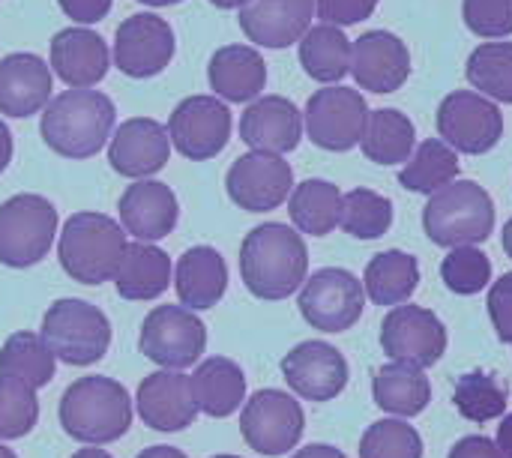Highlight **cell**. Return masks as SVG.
Instances as JSON below:
<instances>
[{
  "label": "cell",
  "instance_id": "cell-8",
  "mask_svg": "<svg viewBox=\"0 0 512 458\" xmlns=\"http://www.w3.org/2000/svg\"><path fill=\"white\" fill-rule=\"evenodd\" d=\"M297 306L312 330L345 333L363 318L366 291L354 273L342 267H324L303 282Z\"/></svg>",
  "mask_w": 512,
  "mask_h": 458
},
{
  "label": "cell",
  "instance_id": "cell-49",
  "mask_svg": "<svg viewBox=\"0 0 512 458\" xmlns=\"http://www.w3.org/2000/svg\"><path fill=\"white\" fill-rule=\"evenodd\" d=\"M9 162H12V132H9V126L0 120V174L6 171Z\"/></svg>",
  "mask_w": 512,
  "mask_h": 458
},
{
  "label": "cell",
  "instance_id": "cell-16",
  "mask_svg": "<svg viewBox=\"0 0 512 458\" xmlns=\"http://www.w3.org/2000/svg\"><path fill=\"white\" fill-rule=\"evenodd\" d=\"M174 30L153 12L120 21L114 33V63L129 78H153L174 60Z\"/></svg>",
  "mask_w": 512,
  "mask_h": 458
},
{
  "label": "cell",
  "instance_id": "cell-14",
  "mask_svg": "<svg viewBox=\"0 0 512 458\" xmlns=\"http://www.w3.org/2000/svg\"><path fill=\"white\" fill-rule=\"evenodd\" d=\"M228 198L246 213H270L294 192V171L282 156L246 153L234 159L225 177Z\"/></svg>",
  "mask_w": 512,
  "mask_h": 458
},
{
  "label": "cell",
  "instance_id": "cell-54",
  "mask_svg": "<svg viewBox=\"0 0 512 458\" xmlns=\"http://www.w3.org/2000/svg\"><path fill=\"white\" fill-rule=\"evenodd\" d=\"M72 458H111L105 450H99V447H87V450H78Z\"/></svg>",
  "mask_w": 512,
  "mask_h": 458
},
{
  "label": "cell",
  "instance_id": "cell-25",
  "mask_svg": "<svg viewBox=\"0 0 512 458\" xmlns=\"http://www.w3.org/2000/svg\"><path fill=\"white\" fill-rule=\"evenodd\" d=\"M135 408H138V417L144 420V426H150L156 432H183L198 417L189 375L171 372V369L153 372L141 381Z\"/></svg>",
  "mask_w": 512,
  "mask_h": 458
},
{
  "label": "cell",
  "instance_id": "cell-29",
  "mask_svg": "<svg viewBox=\"0 0 512 458\" xmlns=\"http://www.w3.org/2000/svg\"><path fill=\"white\" fill-rule=\"evenodd\" d=\"M171 285V261L153 243H129L117 273L114 288L123 300H156Z\"/></svg>",
  "mask_w": 512,
  "mask_h": 458
},
{
  "label": "cell",
  "instance_id": "cell-51",
  "mask_svg": "<svg viewBox=\"0 0 512 458\" xmlns=\"http://www.w3.org/2000/svg\"><path fill=\"white\" fill-rule=\"evenodd\" d=\"M138 458H189L183 450H177V447H150V450H144Z\"/></svg>",
  "mask_w": 512,
  "mask_h": 458
},
{
  "label": "cell",
  "instance_id": "cell-10",
  "mask_svg": "<svg viewBox=\"0 0 512 458\" xmlns=\"http://www.w3.org/2000/svg\"><path fill=\"white\" fill-rule=\"evenodd\" d=\"M369 105L360 90L333 84L309 96L303 111V129L315 147L330 153H345L360 144L366 129Z\"/></svg>",
  "mask_w": 512,
  "mask_h": 458
},
{
  "label": "cell",
  "instance_id": "cell-18",
  "mask_svg": "<svg viewBox=\"0 0 512 458\" xmlns=\"http://www.w3.org/2000/svg\"><path fill=\"white\" fill-rule=\"evenodd\" d=\"M351 75L360 90L396 93L411 75V51L390 30H366L351 42Z\"/></svg>",
  "mask_w": 512,
  "mask_h": 458
},
{
  "label": "cell",
  "instance_id": "cell-12",
  "mask_svg": "<svg viewBox=\"0 0 512 458\" xmlns=\"http://www.w3.org/2000/svg\"><path fill=\"white\" fill-rule=\"evenodd\" d=\"M138 348L150 363L180 372L201 360L207 348V327L183 306H156L141 324Z\"/></svg>",
  "mask_w": 512,
  "mask_h": 458
},
{
  "label": "cell",
  "instance_id": "cell-1",
  "mask_svg": "<svg viewBox=\"0 0 512 458\" xmlns=\"http://www.w3.org/2000/svg\"><path fill=\"white\" fill-rule=\"evenodd\" d=\"M309 273V249L297 228L282 222H264L243 237L240 276L258 300H288L297 294Z\"/></svg>",
  "mask_w": 512,
  "mask_h": 458
},
{
  "label": "cell",
  "instance_id": "cell-44",
  "mask_svg": "<svg viewBox=\"0 0 512 458\" xmlns=\"http://www.w3.org/2000/svg\"><path fill=\"white\" fill-rule=\"evenodd\" d=\"M378 3L381 0H315V15L321 18V24L351 27L372 18Z\"/></svg>",
  "mask_w": 512,
  "mask_h": 458
},
{
  "label": "cell",
  "instance_id": "cell-46",
  "mask_svg": "<svg viewBox=\"0 0 512 458\" xmlns=\"http://www.w3.org/2000/svg\"><path fill=\"white\" fill-rule=\"evenodd\" d=\"M63 15L78 21V24H96L111 12L114 0H57Z\"/></svg>",
  "mask_w": 512,
  "mask_h": 458
},
{
  "label": "cell",
  "instance_id": "cell-50",
  "mask_svg": "<svg viewBox=\"0 0 512 458\" xmlns=\"http://www.w3.org/2000/svg\"><path fill=\"white\" fill-rule=\"evenodd\" d=\"M495 444H498V450H501L504 456L512 458V414H507L504 423L498 426V441H495Z\"/></svg>",
  "mask_w": 512,
  "mask_h": 458
},
{
  "label": "cell",
  "instance_id": "cell-56",
  "mask_svg": "<svg viewBox=\"0 0 512 458\" xmlns=\"http://www.w3.org/2000/svg\"><path fill=\"white\" fill-rule=\"evenodd\" d=\"M0 458H18V456H15V453H12V450H6V447H3V444H0Z\"/></svg>",
  "mask_w": 512,
  "mask_h": 458
},
{
  "label": "cell",
  "instance_id": "cell-36",
  "mask_svg": "<svg viewBox=\"0 0 512 458\" xmlns=\"http://www.w3.org/2000/svg\"><path fill=\"white\" fill-rule=\"evenodd\" d=\"M0 378L18 381L30 390L48 387L54 378V354L36 333H12L0 348Z\"/></svg>",
  "mask_w": 512,
  "mask_h": 458
},
{
  "label": "cell",
  "instance_id": "cell-30",
  "mask_svg": "<svg viewBox=\"0 0 512 458\" xmlns=\"http://www.w3.org/2000/svg\"><path fill=\"white\" fill-rule=\"evenodd\" d=\"M420 285V261L411 252H378L363 273V291L375 306H405Z\"/></svg>",
  "mask_w": 512,
  "mask_h": 458
},
{
  "label": "cell",
  "instance_id": "cell-20",
  "mask_svg": "<svg viewBox=\"0 0 512 458\" xmlns=\"http://www.w3.org/2000/svg\"><path fill=\"white\" fill-rule=\"evenodd\" d=\"M303 138V114L285 96H258L240 117V141L255 153L285 156Z\"/></svg>",
  "mask_w": 512,
  "mask_h": 458
},
{
  "label": "cell",
  "instance_id": "cell-38",
  "mask_svg": "<svg viewBox=\"0 0 512 458\" xmlns=\"http://www.w3.org/2000/svg\"><path fill=\"white\" fill-rule=\"evenodd\" d=\"M507 399H510L507 387L495 375H489L483 369H474V372L462 375L456 381V390H453L456 411L471 423H489V420L504 417Z\"/></svg>",
  "mask_w": 512,
  "mask_h": 458
},
{
  "label": "cell",
  "instance_id": "cell-41",
  "mask_svg": "<svg viewBox=\"0 0 512 458\" xmlns=\"http://www.w3.org/2000/svg\"><path fill=\"white\" fill-rule=\"evenodd\" d=\"M360 458H423V438L405 420H378L360 438Z\"/></svg>",
  "mask_w": 512,
  "mask_h": 458
},
{
  "label": "cell",
  "instance_id": "cell-11",
  "mask_svg": "<svg viewBox=\"0 0 512 458\" xmlns=\"http://www.w3.org/2000/svg\"><path fill=\"white\" fill-rule=\"evenodd\" d=\"M435 126L441 141L456 153L483 156L498 147L504 135V114L492 99L480 96L477 90H453L438 105Z\"/></svg>",
  "mask_w": 512,
  "mask_h": 458
},
{
  "label": "cell",
  "instance_id": "cell-23",
  "mask_svg": "<svg viewBox=\"0 0 512 458\" xmlns=\"http://www.w3.org/2000/svg\"><path fill=\"white\" fill-rule=\"evenodd\" d=\"M315 0H249L240 9V30L261 48H288L306 36Z\"/></svg>",
  "mask_w": 512,
  "mask_h": 458
},
{
  "label": "cell",
  "instance_id": "cell-55",
  "mask_svg": "<svg viewBox=\"0 0 512 458\" xmlns=\"http://www.w3.org/2000/svg\"><path fill=\"white\" fill-rule=\"evenodd\" d=\"M138 3H144V6H174L180 0H138Z\"/></svg>",
  "mask_w": 512,
  "mask_h": 458
},
{
  "label": "cell",
  "instance_id": "cell-53",
  "mask_svg": "<svg viewBox=\"0 0 512 458\" xmlns=\"http://www.w3.org/2000/svg\"><path fill=\"white\" fill-rule=\"evenodd\" d=\"M501 246H504V252L512 258V219H507V225H504V234H501Z\"/></svg>",
  "mask_w": 512,
  "mask_h": 458
},
{
  "label": "cell",
  "instance_id": "cell-48",
  "mask_svg": "<svg viewBox=\"0 0 512 458\" xmlns=\"http://www.w3.org/2000/svg\"><path fill=\"white\" fill-rule=\"evenodd\" d=\"M291 458H348L342 450L330 447V444H309L303 450H297Z\"/></svg>",
  "mask_w": 512,
  "mask_h": 458
},
{
  "label": "cell",
  "instance_id": "cell-22",
  "mask_svg": "<svg viewBox=\"0 0 512 458\" xmlns=\"http://www.w3.org/2000/svg\"><path fill=\"white\" fill-rule=\"evenodd\" d=\"M54 90L51 66L30 51H15L0 60V114L33 117L45 111Z\"/></svg>",
  "mask_w": 512,
  "mask_h": 458
},
{
  "label": "cell",
  "instance_id": "cell-26",
  "mask_svg": "<svg viewBox=\"0 0 512 458\" xmlns=\"http://www.w3.org/2000/svg\"><path fill=\"white\" fill-rule=\"evenodd\" d=\"M207 81L225 102H255L267 87V63L252 45H225L210 57Z\"/></svg>",
  "mask_w": 512,
  "mask_h": 458
},
{
  "label": "cell",
  "instance_id": "cell-3",
  "mask_svg": "<svg viewBox=\"0 0 512 458\" xmlns=\"http://www.w3.org/2000/svg\"><path fill=\"white\" fill-rule=\"evenodd\" d=\"M60 426L72 441L102 447L120 441L132 426V399L114 378L90 375L69 384L60 396Z\"/></svg>",
  "mask_w": 512,
  "mask_h": 458
},
{
  "label": "cell",
  "instance_id": "cell-35",
  "mask_svg": "<svg viewBox=\"0 0 512 458\" xmlns=\"http://www.w3.org/2000/svg\"><path fill=\"white\" fill-rule=\"evenodd\" d=\"M459 177V153L441 138H426L414 147L411 159L399 171V186L417 195H435Z\"/></svg>",
  "mask_w": 512,
  "mask_h": 458
},
{
  "label": "cell",
  "instance_id": "cell-7",
  "mask_svg": "<svg viewBox=\"0 0 512 458\" xmlns=\"http://www.w3.org/2000/svg\"><path fill=\"white\" fill-rule=\"evenodd\" d=\"M57 234V210L48 198L24 192L0 204V264L24 270L48 258Z\"/></svg>",
  "mask_w": 512,
  "mask_h": 458
},
{
  "label": "cell",
  "instance_id": "cell-52",
  "mask_svg": "<svg viewBox=\"0 0 512 458\" xmlns=\"http://www.w3.org/2000/svg\"><path fill=\"white\" fill-rule=\"evenodd\" d=\"M210 3H213L216 9H237V12H240L249 0H210Z\"/></svg>",
  "mask_w": 512,
  "mask_h": 458
},
{
  "label": "cell",
  "instance_id": "cell-5",
  "mask_svg": "<svg viewBox=\"0 0 512 458\" xmlns=\"http://www.w3.org/2000/svg\"><path fill=\"white\" fill-rule=\"evenodd\" d=\"M423 231L435 246L459 249L480 246L495 231V201L474 180H456L429 195L423 210Z\"/></svg>",
  "mask_w": 512,
  "mask_h": 458
},
{
  "label": "cell",
  "instance_id": "cell-47",
  "mask_svg": "<svg viewBox=\"0 0 512 458\" xmlns=\"http://www.w3.org/2000/svg\"><path fill=\"white\" fill-rule=\"evenodd\" d=\"M447 458H507V456L498 450V444H495L492 438H486V435H468V438H462V441L450 450V456Z\"/></svg>",
  "mask_w": 512,
  "mask_h": 458
},
{
  "label": "cell",
  "instance_id": "cell-32",
  "mask_svg": "<svg viewBox=\"0 0 512 458\" xmlns=\"http://www.w3.org/2000/svg\"><path fill=\"white\" fill-rule=\"evenodd\" d=\"M417 144V129L408 114L399 108H375L366 117V129L360 138V150L375 165H399L408 162Z\"/></svg>",
  "mask_w": 512,
  "mask_h": 458
},
{
  "label": "cell",
  "instance_id": "cell-19",
  "mask_svg": "<svg viewBox=\"0 0 512 458\" xmlns=\"http://www.w3.org/2000/svg\"><path fill=\"white\" fill-rule=\"evenodd\" d=\"M168 159H171L168 126L150 117L123 120L108 141L111 168L129 180H147L150 174H159L168 165Z\"/></svg>",
  "mask_w": 512,
  "mask_h": 458
},
{
  "label": "cell",
  "instance_id": "cell-34",
  "mask_svg": "<svg viewBox=\"0 0 512 458\" xmlns=\"http://www.w3.org/2000/svg\"><path fill=\"white\" fill-rule=\"evenodd\" d=\"M288 213L300 234L327 237L330 231L339 228L342 219V189L318 177L303 180L300 186H294L288 198Z\"/></svg>",
  "mask_w": 512,
  "mask_h": 458
},
{
  "label": "cell",
  "instance_id": "cell-45",
  "mask_svg": "<svg viewBox=\"0 0 512 458\" xmlns=\"http://www.w3.org/2000/svg\"><path fill=\"white\" fill-rule=\"evenodd\" d=\"M489 318L504 345H512V273H504L498 282H492L489 291Z\"/></svg>",
  "mask_w": 512,
  "mask_h": 458
},
{
  "label": "cell",
  "instance_id": "cell-43",
  "mask_svg": "<svg viewBox=\"0 0 512 458\" xmlns=\"http://www.w3.org/2000/svg\"><path fill=\"white\" fill-rule=\"evenodd\" d=\"M462 18L480 39L512 36V0H462Z\"/></svg>",
  "mask_w": 512,
  "mask_h": 458
},
{
  "label": "cell",
  "instance_id": "cell-27",
  "mask_svg": "<svg viewBox=\"0 0 512 458\" xmlns=\"http://www.w3.org/2000/svg\"><path fill=\"white\" fill-rule=\"evenodd\" d=\"M174 288L189 312L213 309L228 291V264L213 246H192L174 270Z\"/></svg>",
  "mask_w": 512,
  "mask_h": 458
},
{
  "label": "cell",
  "instance_id": "cell-28",
  "mask_svg": "<svg viewBox=\"0 0 512 458\" xmlns=\"http://www.w3.org/2000/svg\"><path fill=\"white\" fill-rule=\"evenodd\" d=\"M189 387H192V399H195L198 414H207L213 420H225V417L237 414L240 405L246 402V375L228 357L204 360L192 372Z\"/></svg>",
  "mask_w": 512,
  "mask_h": 458
},
{
  "label": "cell",
  "instance_id": "cell-2",
  "mask_svg": "<svg viewBox=\"0 0 512 458\" xmlns=\"http://www.w3.org/2000/svg\"><path fill=\"white\" fill-rule=\"evenodd\" d=\"M117 108L99 90H63L42 111V141L66 159L96 156L114 135Z\"/></svg>",
  "mask_w": 512,
  "mask_h": 458
},
{
  "label": "cell",
  "instance_id": "cell-4",
  "mask_svg": "<svg viewBox=\"0 0 512 458\" xmlns=\"http://www.w3.org/2000/svg\"><path fill=\"white\" fill-rule=\"evenodd\" d=\"M126 246V231L111 216L72 213L60 231L57 258L69 279L81 285H102L114 279Z\"/></svg>",
  "mask_w": 512,
  "mask_h": 458
},
{
  "label": "cell",
  "instance_id": "cell-39",
  "mask_svg": "<svg viewBox=\"0 0 512 458\" xmlns=\"http://www.w3.org/2000/svg\"><path fill=\"white\" fill-rule=\"evenodd\" d=\"M339 225L357 240H381L393 228V201L372 189H351L342 195Z\"/></svg>",
  "mask_w": 512,
  "mask_h": 458
},
{
  "label": "cell",
  "instance_id": "cell-24",
  "mask_svg": "<svg viewBox=\"0 0 512 458\" xmlns=\"http://www.w3.org/2000/svg\"><path fill=\"white\" fill-rule=\"evenodd\" d=\"M48 66L69 90H90L108 75L111 51L99 33L87 27H66L51 39Z\"/></svg>",
  "mask_w": 512,
  "mask_h": 458
},
{
  "label": "cell",
  "instance_id": "cell-33",
  "mask_svg": "<svg viewBox=\"0 0 512 458\" xmlns=\"http://www.w3.org/2000/svg\"><path fill=\"white\" fill-rule=\"evenodd\" d=\"M297 45H300V66L312 81L333 87L351 72V39L345 36L342 27L315 24L306 30V36Z\"/></svg>",
  "mask_w": 512,
  "mask_h": 458
},
{
  "label": "cell",
  "instance_id": "cell-17",
  "mask_svg": "<svg viewBox=\"0 0 512 458\" xmlns=\"http://www.w3.org/2000/svg\"><path fill=\"white\" fill-rule=\"evenodd\" d=\"M288 387L306 402H333L348 387V360L339 348L309 339L282 357Z\"/></svg>",
  "mask_w": 512,
  "mask_h": 458
},
{
  "label": "cell",
  "instance_id": "cell-13",
  "mask_svg": "<svg viewBox=\"0 0 512 458\" xmlns=\"http://www.w3.org/2000/svg\"><path fill=\"white\" fill-rule=\"evenodd\" d=\"M381 348L390 363L426 372L447 354V327L435 312L405 303L387 312L381 324Z\"/></svg>",
  "mask_w": 512,
  "mask_h": 458
},
{
  "label": "cell",
  "instance_id": "cell-37",
  "mask_svg": "<svg viewBox=\"0 0 512 458\" xmlns=\"http://www.w3.org/2000/svg\"><path fill=\"white\" fill-rule=\"evenodd\" d=\"M471 87L495 105H512V42H480L465 63Z\"/></svg>",
  "mask_w": 512,
  "mask_h": 458
},
{
  "label": "cell",
  "instance_id": "cell-31",
  "mask_svg": "<svg viewBox=\"0 0 512 458\" xmlns=\"http://www.w3.org/2000/svg\"><path fill=\"white\" fill-rule=\"evenodd\" d=\"M372 399L384 414H390L396 420H408L429 408L432 384L420 369H411L402 363H387L378 369V375L372 381Z\"/></svg>",
  "mask_w": 512,
  "mask_h": 458
},
{
  "label": "cell",
  "instance_id": "cell-6",
  "mask_svg": "<svg viewBox=\"0 0 512 458\" xmlns=\"http://www.w3.org/2000/svg\"><path fill=\"white\" fill-rule=\"evenodd\" d=\"M42 342L69 366H93L108 354L111 324L102 309L87 300L63 297L48 306L42 318Z\"/></svg>",
  "mask_w": 512,
  "mask_h": 458
},
{
  "label": "cell",
  "instance_id": "cell-21",
  "mask_svg": "<svg viewBox=\"0 0 512 458\" xmlns=\"http://www.w3.org/2000/svg\"><path fill=\"white\" fill-rule=\"evenodd\" d=\"M120 225L138 243H156L177 228L180 204L168 183L159 180H135L120 195Z\"/></svg>",
  "mask_w": 512,
  "mask_h": 458
},
{
  "label": "cell",
  "instance_id": "cell-15",
  "mask_svg": "<svg viewBox=\"0 0 512 458\" xmlns=\"http://www.w3.org/2000/svg\"><path fill=\"white\" fill-rule=\"evenodd\" d=\"M168 138L192 162L213 159L231 138V111L219 96H189L171 111Z\"/></svg>",
  "mask_w": 512,
  "mask_h": 458
},
{
  "label": "cell",
  "instance_id": "cell-57",
  "mask_svg": "<svg viewBox=\"0 0 512 458\" xmlns=\"http://www.w3.org/2000/svg\"><path fill=\"white\" fill-rule=\"evenodd\" d=\"M213 458H240V456H213Z\"/></svg>",
  "mask_w": 512,
  "mask_h": 458
},
{
  "label": "cell",
  "instance_id": "cell-40",
  "mask_svg": "<svg viewBox=\"0 0 512 458\" xmlns=\"http://www.w3.org/2000/svg\"><path fill=\"white\" fill-rule=\"evenodd\" d=\"M441 279L453 294L474 297L492 285V258L477 246L450 249V255L441 261Z\"/></svg>",
  "mask_w": 512,
  "mask_h": 458
},
{
  "label": "cell",
  "instance_id": "cell-9",
  "mask_svg": "<svg viewBox=\"0 0 512 458\" xmlns=\"http://www.w3.org/2000/svg\"><path fill=\"white\" fill-rule=\"evenodd\" d=\"M306 432V414L291 393L258 390L240 411V435L258 456L291 453Z\"/></svg>",
  "mask_w": 512,
  "mask_h": 458
},
{
  "label": "cell",
  "instance_id": "cell-42",
  "mask_svg": "<svg viewBox=\"0 0 512 458\" xmlns=\"http://www.w3.org/2000/svg\"><path fill=\"white\" fill-rule=\"evenodd\" d=\"M36 420H39L36 390L0 378V441H18L30 435Z\"/></svg>",
  "mask_w": 512,
  "mask_h": 458
}]
</instances>
